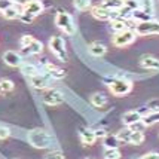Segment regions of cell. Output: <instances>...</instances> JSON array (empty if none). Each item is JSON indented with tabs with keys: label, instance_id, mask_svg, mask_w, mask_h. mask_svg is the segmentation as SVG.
Returning a JSON list of instances; mask_svg holds the SVG:
<instances>
[{
	"label": "cell",
	"instance_id": "6da1fadb",
	"mask_svg": "<svg viewBox=\"0 0 159 159\" xmlns=\"http://www.w3.org/2000/svg\"><path fill=\"white\" fill-rule=\"evenodd\" d=\"M27 137L30 144L36 149H48L52 146V141H54V139L45 129H33L28 132Z\"/></svg>",
	"mask_w": 159,
	"mask_h": 159
},
{
	"label": "cell",
	"instance_id": "7a4b0ae2",
	"mask_svg": "<svg viewBox=\"0 0 159 159\" xmlns=\"http://www.w3.org/2000/svg\"><path fill=\"white\" fill-rule=\"evenodd\" d=\"M55 24L57 27L60 28L61 31H64L66 34H75L76 33V24L71 18V15L66 11H58V14L55 16Z\"/></svg>",
	"mask_w": 159,
	"mask_h": 159
},
{
	"label": "cell",
	"instance_id": "3957f363",
	"mask_svg": "<svg viewBox=\"0 0 159 159\" xmlns=\"http://www.w3.org/2000/svg\"><path fill=\"white\" fill-rule=\"evenodd\" d=\"M109 89L116 97H124L132 91V83L126 79H110L109 80Z\"/></svg>",
	"mask_w": 159,
	"mask_h": 159
},
{
	"label": "cell",
	"instance_id": "277c9868",
	"mask_svg": "<svg viewBox=\"0 0 159 159\" xmlns=\"http://www.w3.org/2000/svg\"><path fill=\"white\" fill-rule=\"evenodd\" d=\"M49 49L60 61H67V51H66V42L60 36H54L49 40Z\"/></svg>",
	"mask_w": 159,
	"mask_h": 159
},
{
	"label": "cell",
	"instance_id": "5b68a950",
	"mask_svg": "<svg viewBox=\"0 0 159 159\" xmlns=\"http://www.w3.org/2000/svg\"><path fill=\"white\" fill-rule=\"evenodd\" d=\"M134 31L140 36H150V34H159V21L150 20L144 22H137Z\"/></svg>",
	"mask_w": 159,
	"mask_h": 159
},
{
	"label": "cell",
	"instance_id": "8992f818",
	"mask_svg": "<svg viewBox=\"0 0 159 159\" xmlns=\"http://www.w3.org/2000/svg\"><path fill=\"white\" fill-rule=\"evenodd\" d=\"M135 31L131 30V28H126L124 31H119V33H115L113 36V45L115 46H119V48H122V46H128V45H131L132 42L135 40Z\"/></svg>",
	"mask_w": 159,
	"mask_h": 159
},
{
	"label": "cell",
	"instance_id": "52a82bcc",
	"mask_svg": "<svg viewBox=\"0 0 159 159\" xmlns=\"http://www.w3.org/2000/svg\"><path fill=\"white\" fill-rule=\"evenodd\" d=\"M91 14L94 18H97V20H101V21H111L115 20V18H118V11H110V9H106L103 7L101 5L100 6H94L91 9Z\"/></svg>",
	"mask_w": 159,
	"mask_h": 159
},
{
	"label": "cell",
	"instance_id": "ba28073f",
	"mask_svg": "<svg viewBox=\"0 0 159 159\" xmlns=\"http://www.w3.org/2000/svg\"><path fill=\"white\" fill-rule=\"evenodd\" d=\"M42 100H43V103L46 104V106H58V104L64 103V95L58 89L52 88V89L45 91Z\"/></svg>",
	"mask_w": 159,
	"mask_h": 159
},
{
	"label": "cell",
	"instance_id": "9c48e42d",
	"mask_svg": "<svg viewBox=\"0 0 159 159\" xmlns=\"http://www.w3.org/2000/svg\"><path fill=\"white\" fill-rule=\"evenodd\" d=\"M22 12L27 15H31L34 18V16L40 15L43 12V5H42V2H39V0H27L22 5Z\"/></svg>",
	"mask_w": 159,
	"mask_h": 159
},
{
	"label": "cell",
	"instance_id": "30bf717a",
	"mask_svg": "<svg viewBox=\"0 0 159 159\" xmlns=\"http://www.w3.org/2000/svg\"><path fill=\"white\" fill-rule=\"evenodd\" d=\"M21 51H22V54H25V55H39V54H42V51H43V45H42V42L33 39L28 45L22 46Z\"/></svg>",
	"mask_w": 159,
	"mask_h": 159
},
{
	"label": "cell",
	"instance_id": "8fae6325",
	"mask_svg": "<svg viewBox=\"0 0 159 159\" xmlns=\"http://www.w3.org/2000/svg\"><path fill=\"white\" fill-rule=\"evenodd\" d=\"M3 60L6 62L9 67H20L21 64H22V58L18 52H15V51H6L5 54H3Z\"/></svg>",
	"mask_w": 159,
	"mask_h": 159
},
{
	"label": "cell",
	"instance_id": "7c38bea8",
	"mask_svg": "<svg viewBox=\"0 0 159 159\" xmlns=\"http://www.w3.org/2000/svg\"><path fill=\"white\" fill-rule=\"evenodd\" d=\"M79 135H80V141L83 146H92L97 140L94 129H89V128H80Z\"/></svg>",
	"mask_w": 159,
	"mask_h": 159
},
{
	"label": "cell",
	"instance_id": "4fadbf2b",
	"mask_svg": "<svg viewBox=\"0 0 159 159\" xmlns=\"http://www.w3.org/2000/svg\"><path fill=\"white\" fill-rule=\"evenodd\" d=\"M140 66L147 70H159V60L156 57L144 55L141 57V60H140Z\"/></svg>",
	"mask_w": 159,
	"mask_h": 159
},
{
	"label": "cell",
	"instance_id": "5bb4252c",
	"mask_svg": "<svg viewBox=\"0 0 159 159\" xmlns=\"http://www.w3.org/2000/svg\"><path fill=\"white\" fill-rule=\"evenodd\" d=\"M141 119H143V116H141V113H140V111L131 110V111L124 113V116H122V122H124L126 126H131V125L140 122Z\"/></svg>",
	"mask_w": 159,
	"mask_h": 159
},
{
	"label": "cell",
	"instance_id": "9a60e30c",
	"mask_svg": "<svg viewBox=\"0 0 159 159\" xmlns=\"http://www.w3.org/2000/svg\"><path fill=\"white\" fill-rule=\"evenodd\" d=\"M30 83H31V86L36 88V89H46L49 86V80L48 77L45 76V75H37V76H33L30 77Z\"/></svg>",
	"mask_w": 159,
	"mask_h": 159
},
{
	"label": "cell",
	"instance_id": "2e32d148",
	"mask_svg": "<svg viewBox=\"0 0 159 159\" xmlns=\"http://www.w3.org/2000/svg\"><path fill=\"white\" fill-rule=\"evenodd\" d=\"M103 144L106 149H119V146L122 144L119 140L118 134H107L103 139Z\"/></svg>",
	"mask_w": 159,
	"mask_h": 159
},
{
	"label": "cell",
	"instance_id": "e0dca14e",
	"mask_svg": "<svg viewBox=\"0 0 159 159\" xmlns=\"http://www.w3.org/2000/svg\"><path fill=\"white\" fill-rule=\"evenodd\" d=\"M21 15H22V7H21V5H12V6L7 7L6 11L3 12V16H5L6 20H16V18H20Z\"/></svg>",
	"mask_w": 159,
	"mask_h": 159
},
{
	"label": "cell",
	"instance_id": "ac0fdd59",
	"mask_svg": "<svg viewBox=\"0 0 159 159\" xmlns=\"http://www.w3.org/2000/svg\"><path fill=\"white\" fill-rule=\"evenodd\" d=\"M45 69H46L49 76H52L54 79H62V77L66 76V71H64V70L58 69V67L52 66V64H49V62H45Z\"/></svg>",
	"mask_w": 159,
	"mask_h": 159
},
{
	"label": "cell",
	"instance_id": "d6986e66",
	"mask_svg": "<svg viewBox=\"0 0 159 159\" xmlns=\"http://www.w3.org/2000/svg\"><path fill=\"white\" fill-rule=\"evenodd\" d=\"M111 30L115 31V33H119V31H124L126 28H129V24H128V21L124 20V18H115V20H111Z\"/></svg>",
	"mask_w": 159,
	"mask_h": 159
},
{
	"label": "cell",
	"instance_id": "ffe728a7",
	"mask_svg": "<svg viewBox=\"0 0 159 159\" xmlns=\"http://www.w3.org/2000/svg\"><path fill=\"white\" fill-rule=\"evenodd\" d=\"M89 54L94 57H103L104 54H106V51H107V48L104 46L103 43H100V42H94V43H91L89 45Z\"/></svg>",
	"mask_w": 159,
	"mask_h": 159
},
{
	"label": "cell",
	"instance_id": "44dd1931",
	"mask_svg": "<svg viewBox=\"0 0 159 159\" xmlns=\"http://www.w3.org/2000/svg\"><path fill=\"white\" fill-rule=\"evenodd\" d=\"M131 129V128H129ZM144 141V134H143V131H134V129H131L129 131V137H128V143L129 144H141Z\"/></svg>",
	"mask_w": 159,
	"mask_h": 159
},
{
	"label": "cell",
	"instance_id": "7402d4cb",
	"mask_svg": "<svg viewBox=\"0 0 159 159\" xmlns=\"http://www.w3.org/2000/svg\"><path fill=\"white\" fill-rule=\"evenodd\" d=\"M91 104L94 106V107H98V109H101L104 107L106 104H107V97L101 94V92H95L92 97H91Z\"/></svg>",
	"mask_w": 159,
	"mask_h": 159
},
{
	"label": "cell",
	"instance_id": "603a6c76",
	"mask_svg": "<svg viewBox=\"0 0 159 159\" xmlns=\"http://www.w3.org/2000/svg\"><path fill=\"white\" fill-rule=\"evenodd\" d=\"M101 6L106 9H110V11H119L124 6V0H103Z\"/></svg>",
	"mask_w": 159,
	"mask_h": 159
},
{
	"label": "cell",
	"instance_id": "cb8c5ba5",
	"mask_svg": "<svg viewBox=\"0 0 159 159\" xmlns=\"http://www.w3.org/2000/svg\"><path fill=\"white\" fill-rule=\"evenodd\" d=\"M132 20H135V22H144V21H150L152 20V15L144 12V11H141V9H137V11H134L131 14Z\"/></svg>",
	"mask_w": 159,
	"mask_h": 159
},
{
	"label": "cell",
	"instance_id": "d4e9b609",
	"mask_svg": "<svg viewBox=\"0 0 159 159\" xmlns=\"http://www.w3.org/2000/svg\"><path fill=\"white\" fill-rule=\"evenodd\" d=\"M143 122H144L146 126H150V125H155L159 122V110H155V111H150L149 115H146V116H143V119H141Z\"/></svg>",
	"mask_w": 159,
	"mask_h": 159
},
{
	"label": "cell",
	"instance_id": "484cf974",
	"mask_svg": "<svg viewBox=\"0 0 159 159\" xmlns=\"http://www.w3.org/2000/svg\"><path fill=\"white\" fill-rule=\"evenodd\" d=\"M21 71L27 77H33L39 75V69L33 64H21Z\"/></svg>",
	"mask_w": 159,
	"mask_h": 159
},
{
	"label": "cell",
	"instance_id": "4316f807",
	"mask_svg": "<svg viewBox=\"0 0 159 159\" xmlns=\"http://www.w3.org/2000/svg\"><path fill=\"white\" fill-rule=\"evenodd\" d=\"M12 89H14V82L12 80H7V79L0 80V94H7Z\"/></svg>",
	"mask_w": 159,
	"mask_h": 159
},
{
	"label": "cell",
	"instance_id": "83f0119b",
	"mask_svg": "<svg viewBox=\"0 0 159 159\" xmlns=\"http://www.w3.org/2000/svg\"><path fill=\"white\" fill-rule=\"evenodd\" d=\"M73 5L76 7L77 11H88L91 7V0H75L73 2Z\"/></svg>",
	"mask_w": 159,
	"mask_h": 159
},
{
	"label": "cell",
	"instance_id": "f1b7e54d",
	"mask_svg": "<svg viewBox=\"0 0 159 159\" xmlns=\"http://www.w3.org/2000/svg\"><path fill=\"white\" fill-rule=\"evenodd\" d=\"M104 159H120L119 149H106L104 150Z\"/></svg>",
	"mask_w": 159,
	"mask_h": 159
},
{
	"label": "cell",
	"instance_id": "f546056e",
	"mask_svg": "<svg viewBox=\"0 0 159 159\" xmlns=\"http://www.w3.org/2000/svg\"><path fill=\"white\" fill-rule=\"evenodd\" d=\"M140 9L147 14L153 15V3L152 0H140Z\"/></svg>",
	"mask_w": 159,
	"mask_h": 159
},
{
	"label": "cell",
	"instance_id": "4dcf8cb0",
	"mask_svg": "<svg viewBox=\"0 0 159 159\" xmlns=\"http://www.w3.org/2000/svg\"><path fill=\"white\" fill-rule=\"evenodd\" d=\"M124 6L128 7L131 12L140 9V0H124Z\"/></svg>",
	"mask_w": 159,
	"mask_h": 159
},
{
	"label": "cell",
	"instance_id": "1f68e13d",
	"mask_svg": "<svg viewBox=\"0 0 159 159\" xmlns=\"http://www.w3.org/2000/svg\"><path fill=\"white\" fill-rule=\"evenodd\" d=\"M45 159H66L64 158V155L61 152H58V150H54V152H49L45 155Z\"/></svg>",
	"mask_w": 159,
	"mask_h": 159
},
{
	"label": "cell",
	"instance_id": "d6a6232c",
	"mask_svg": "<svg viewBox=\"0 0 159 159\" xmlns=\"http://www.w3.org/2000/svg\"><path fill=\"white\" fill-rule=\"evenodd\" d=\"M12 5H14V3H12V0H0V12L3 14L7 7H11Z\"/></svg>",
	"mask_w": 159,
	"mask_h": 159
},
{
	"label": "cell",
	"instance_id": "836d02e7",
	"mask_svg": "<svg viewBox=\"0 0 159 159\" xmlns=\"http://www.w3.org/2000/svg\"><path fill=\"white\" fill-rule=\"evenodd\" d=\"M11 135V131L7 129L6 126H0V140H5Z\"/></svg>",
	"mask_w": 159,
	"mask_h": 159
},
{
	"label": "cell",
	"instance_id": "e575fe53",
	"mask_svg": "<svg viewBox=\"0 0 159 159\" xmlns=\"http://www.w3.org/2000/svg\"><path fill=\"white\" fill-rule=\"evenodd\" d=\"M20 20L22 21L24 24H30V22H31V21L34 20V18H33L31 15H27V14H24V12H22V15L20 16Z\"/></svg>",
	"mask_w": 159,
	"mask_h": 159
},
{
	"label": "cell",
	"instance_id": "d590c367",
	"mask_svg": "<svg viewBox=\"0 0 159 159\" xmlns=\"http://www.w3.org/2000/svg\"><path fill=\"white\" fill-rule=\"evenodd\" d=\"M33 39H34L33 36H28V34L22 36V37H21V46H25V45H28V43L33 40Z\"/></svg>",
	"mask_w": 159,
	"mask_h": 159
},
{
	"label": "cell",
	"instance_id": "8d00e7d4",
	"mask_svg": "<svg viewBox=\"0 0 159 159\" xmlns=\"http://www.w3.org/2000/svg\"><path fill=\"white\" fill-rule=\"evenodd\" d=\"M137 159H159V153H147V155H143V156H140V158Z\"/></svg>",
	"mask_w": 159,
	"mask_h": 159
},
{
	"label": "cell",
	"instance_id": "74e56055",
	"mask_svg": "<svg viewBox=\"0 0 159 159\" xmlns=\"http://www.w3.org/2000/svg\"><path fill=\"white\" fill-rule=\"evenodd\" d=\"M95 137H97V139H104V137H106V135H107V132L104 131V129H95Z\"/></svg>",
	"mask_w": 159,
	"mask_h": 159
},
{
	"label": "cell",
	"instance_id": "f35d334b",
	"mask_svg": "<svg viewBox=\"0 0 159 159\" xmlns=\"http://www.w3.org/2000/svg\"><path fill=\"white\" fill-rule=\"evenodd\" d=\"M25 2H27V0H12V3H14V5H24Z\"/></svg>",
	"mask_w": 159,
	"mask_h": 159
},
{
	"label": "cell",
	"instance_id": "ab89813d",
	"mask_svg": "<svg viewBox=\"0 0 159 159\" xmlns=\"http://www.w3.org/2000/svg\"><path fill=\"white\" fill-rule=\"evenodd\" d=\"M85 159H94V158H85Z\"/></svg>",
	"mask_w": 159,
	"mask_h": 159
},
{
	"label": "cell",
	"instance_id": "60d3db41",
	"mask_svg": "<svg viewBox=\"0 0 159 159\" xmlns=\"http://www.w3.org/2000/svg\"><path fill=\"white\" fill-rule=\"evenodd\" d=\"M0 14H2V12H0Z\"/></svg>",
	"mask_w": 159,
	"mask_h": 159
}]
</instances>
